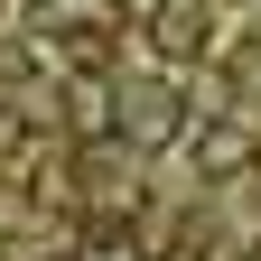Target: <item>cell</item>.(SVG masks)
Here are the masks:
<instances>
[{"mask_svg":"<svg viewBox=\"0 0 261 261\" xmlns=\"http://www.w3.org/2000/svg\"><path fill=\"white\" fill-rule=\"evenodd\" d=\"M205 47V10H196V0H168V10H159V56H196Z\"/></svg>","mask_w":261,"mask_h":261,"instance_id":"6da1fadb","label":"cell"}]
</instances>
